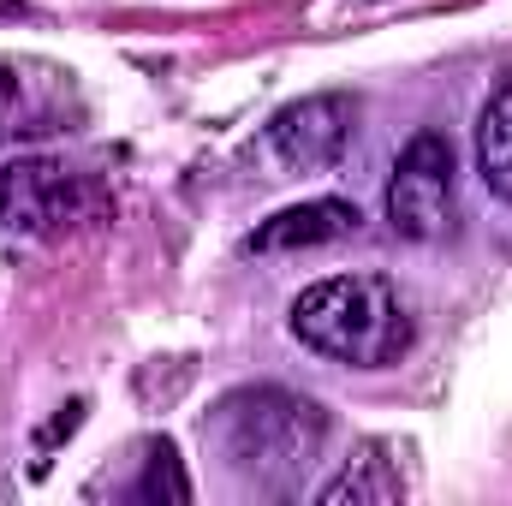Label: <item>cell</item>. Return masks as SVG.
<instances>
[{"instance_id": "obj_1", "label": "cell", "mask_w": 512, "mask_h": 506, "mask_svg": "<svg viewBox=\"0 0 512 506\" xmlns=\"http://www.w3.org/2000/svg\"><path fill=\"white\" fill-rule=\"evenodd\" d=\"M292 334L334 364L352 370H387L411 352V316L405 298L387 286L382 274H334L316 280L292 304Z\"/></svg>"}, {"instance_id": "obj_2", "label": "cell", "mask_w": 512, "mask_h": 506, "mask_svg": "<svg viewBox=\"0 0 512 506\" xmlns=\"http://www.w3.org/2000/svg\"><path fill=\"white\" fill-rule=\"evenodd\" d=\"M221 435H227V459H239L256 477L298 471L322 447V411L310 399L262 387V393H239L221 405Z\"/></svg>"}, {"instance_id": "obj_3", "label": "cell", "mask_w": 512, "mask_h": 506, "mask_svg": "<svg viewBox=\"0 0 512 506\" xmlns=\"http://www.w3.org/2000/svg\"><path fill=\"white\" fill-rule=\"evenodd\" d=\"M96 215V185L60 161H12L0 173V221L30 239H60Z\"/></svg>"}, {"instance_id": "obj_4", "label": "cell", "mask_w": 512, "mask_h": 506, "mask_svg": "<svg viewBox=\"0 0 512 506\" xmlns=\"http://www.w3.org/2000/svg\"><path fill=\"white\" fill-rule=\"evenodd\" d=\"M453 221V143L441 131H417L387 179V227L399 239H441Z\"/></svg>"}, {"instance_id": "obj_5", "label": "cell", "mask_w": 512, "mask_h": 506, "mask_svg": "<svg viewBox=\"0 0 512 506\" xmlns=\"http://www.w3.org/2000/svg\"><path fill=\"white\" fill-rule=\"evenodd\" d=\"M352 102L346 96H304V102H292V108H280L274 120H268V149L286 161V167H328L340 149H346V137H352Z\"/></svg>"}, {"instance_id": "obj_6", "label": "cell", "mask_w": 512, "mask_h": 506, "mask_svg": "<svg viewBox=\"0 0 512 506\" xmlns=\"http://www.w3.org/2000/svg\"><path fill=\"white\" fill-rule=\"evenodd\" d=\"M346 233H358V209L340 197H316V203H298V209H280L274 221H262L251 233V251H310V245H334Z\"/></svg>"}, {"instance_id": "obj_7", "label": "cell", "mask_w": 512, "mask_h": 506, "mask_svg": "<svg viewBox=\"0 0 512 506\" xmlns=\"http://www.w3.org/2000/svg\"><path fill=\"white\" fill-rule=\"evenodd\" d=\"M477 167L489 179L495 197L512 203V84H501L483 108V126H477Z\"/></svg>"}, {"instance_id": "obj_8", "label": "cell", "mask_w": 512, "mask_h": 506, "mask_svg": "<svg viewBox=\"0 0 512 506\" xmlns=\"http://www.w3.org/2000/svg\"><path fill=\"white\" fill-rule=\"evenodd\" d=\"M12 108H18V78L0 72V131H6V120H12Z\"/></svg>"}]
</instances>
